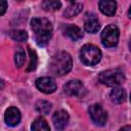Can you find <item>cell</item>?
Here are the masks:
<instances>
[{
  "instance_id": "1",
  "label": "cell",
  "mask_w": 131,
  "mask_h": 131,
  "mask_svg": "<svg viewBox=\"0 0 131 131\" xmlns=\"http://www.w3.org/2000/svg\"><path fill=\"white\" fill-rule=\"evenodd\" d=\"M31 27L34 32L36 43L39 46H45L52 36V25L45 17H36L31 21Z\"/></svg>"
},
{
  "instance_id": "2",
  "label": "cell",
  "mask_w": 131,
  "mask_h": 131,
  "mask_svg": "<svg viewBox=\"0 0 131 131\" xmlns=\"http://www.w3.org/2000/svg\"><path fill=\"white\" fill-rule=\"evenodd\" d=\"M73 66V60L68 52L61 51L54 55L50 62V71L56 76L68 74Z\"/></svg>"
},
{
  "instance_id": "3",
  "label": "cell",
  "mask_w": 131,
  "mask_h": 131,
  "mask_svg": "<svg viewBox=\"0 0 131 131\" xmlns=\"http://www.w3.org/2000/svg\"><path fill=\"white\" fill-rule=\"evenodd\" d=\"M80 58L87 66H94L101 59L100 49L93 44H85L80 50Z\"/></svg>"
},
{
  "instance_id": "4",
  "label": "cell",
  "mask_w": 131,
  "mask_h": 131,
  "mask_svg": "<svg viewBox=\"0 0 131 131\" xmlns=\"http://www.w3.org/2000/svg\"><path fill=\"white\" fill-rule=\"evenodd\" d=\"M98 80L101 84L110 86V87H117L125 81V76L123 72L118 69H112L104 71L99 74Z\"/></svg>"
},
{
  "instance_id": "5",
  "label": "cell",
  "mask_w": 131,
  "mask_h": 131,
  "mask_svg": "<svg viewBox=\"0 0 131 131\" xmlns=\"http://www.w3.org/2000/svg\"><path fill=\"white\" fill-rule=\"evenodd\" d=\"M120 32L117 26L110 25L105 27L101 33V43L105 47H114L118 44Z\"/></svg>"
},
{
  "instance_id": "6",
  "label": "cell",
  "mask_w": 131,
  "mask_h": 131,
  "mask_svg": "<svg viewBox=\"0 0 131 131\" xmlns=\"http://www.w3.org/2000/svg\"><path fill=\"white\" fill-rule=\"evenodd\" d=\"M89 115H90L91 120L96 125H99V126L104 125L107 120L106 112L103 110V107L100 104H97V103L92 104L89 107Z\"/></svg>"
},
{
  "instance_id": "7",
  "label": "cell",
  "mask_w": 131,
  "mask_h": 131,
  "mask_svg": "<svg viewBox=\"0 0 131 131\" xmlns=\"http://www.w3.org/2000/svg\"><path fill=\"white\" fill-rule=\"evenodd\" d=\"M36 87L41 92L50 94L56 90V82L51 77H42L36 80Z\"/></svg>"
},
{
  "instance_id": "8",
  "label": "cell",
  "mask_w": 131,
  "mask_h": 131,
  "mask_svg": "<svg viewBox=\"0 0 131 131\" xmlns=\"http://www.w3.org/2000/svg\"><path fill=\"white\" fill-rule=\"evenodd\" d=\"M84 90V85L80 80H72L63 86V91L70 96H78Z\"/></svg>"
},
{
  "instance_id": "9",
  "label": "cell",
  "mask_w": 131,
  "mask_h": 131,
  "mask_svg": "<svg viewBox=\"0 0 131 131\" xmlns=\"http://www.w3.org/2000/svg\"><path fill=\"white\" fill-rule=\"evenodd\" d=\"M20 112L18 111V108L14 107V106H10L5 111V115H4V120L5 123L8 126H16L19 121H20Z\"/></svg>"
},
{
  "instance_id": "10",
  "label": "cell",
  "mask_w": 131,
  "mask_h": 131,
  "mask_svg": "<svg viewBox=\"0 0 131 131\" xmlns=\"http://www.w3.org/2000/svg\"><path fill=\"white\" fill-rule=\"evenodd\" d=\"M52 121H53V124H54V127L58 130V131H61L64 129V127L68 125V122H69V115L66 111L63 110H60V111H57L54 113L53 117H52Z\"/></svg>"
},
{
  "instance_id": "11",
  "label": "cell",
  "mask_w": 131,
  "mask_h": 131,
  "mask_svg": "<svg viewBox=\"0 0 131 131\" xmlns=\"http://www.w3.org/2000/svg\"><path fill=\"white\" fill-rule=\"evenodd\" d=\"M63 34L66 36H68L70 39H72L73 41H77L83 37V33H82L81 29L78 26L72 25V24L66 25L63 27Z\"/></svg>"
},
{
  "instance_id": "12",
  "label": "cell",
  "mask_w": 131,
  "mask_h": 131,
  "mask_svg": "<svg viewBox=\"0 0 131 131\" xmlns=\"http://www.w3.org/2000/svg\"><path fill=\"white\" fill-rule=\"evenodd\" d=\"M98 7L103 14L107 16H113L116 13L117 3L112 0H101L98 2Z\"/></svg>"
},
{
  "instance_id": "13",
  "label": "cell",
  "mask_w": 131,
  "mask_h": 131,
  "mask_svg": "<svg viewBox=\"0 0 131 131\" xmlns=\"http://www.w3.org/2000/svg\"><path fill=\"white\" fill-rule=\"evenodd\" d=\"M99 28H100V24H99L97 17L94 14L87 15V17L85 18V21H84V29H85V31L88 32V33L94 34L96 32H98Z\"/></svg>"
},
{
  "instance_id": "14",
  "label": "cell",
  "mask_w": 131,
  "mask_h": 131,
  "mask_svg": "<svg viewBox=\"0 0 131 131\" xmlns=\"http://www.w3.org/2000/svg\"><path fill=\"white\" fill-rule=\"evenodd\" d=\"M111 100L115 103H122L126 99V91L123 88L120 87H115L110 94Z\"/></svg>"
},
{
  "instance_id": "15",
  "label": "cell",
  "mask_w": 131,
  "mask_h": 131,
  "mask_svg": "<svg viewBox=\"0 0 131 131\" xmlns=\"http://www.w3.org/2000/svg\"><path fill=\"white\" fill-rule=\"evenodd\" d=\"M82 7L83 5L81 3H71L64 10L63 12V15L66 17H72V16H75L77 14L80 13V11L82 10Z\"/></svg>"
},
{
  "instance_id": "16",
  "label": "cell",
  "mask_w": 131,
  "mask_h": 131,
  "mask_svg": "<svg viewBox=\"0 0 131 131\" xmlns=\"http://www.w3.org/2000/svg\"><path fill=\"white\" fill-rule=\"evenodd\" d=\"M32 131H50V128L43 118H38L32 124Z\"/></svg>"
},
{
  "instance_id": "17",
  "label": "cell",
  "mask_w": 131,
  "mask_h": 131,
  "mask_svg": "<svg viewBox=\"0 0 131 131\" xmlns=\"http://www.w3.org/2000/svg\"><path fill=\"white\" fill-rule=\"evenodd\" d=\"M9 36L12 40L17 42H24L28 39V33L24 30H13L9 32Z\"/></svg>"
},
{
  "instance_id": "18",
  "label": "cell",
  "mask_w": 131,
  "mask_h": 131,
  "mask_svg": "<svg viewBox=\"0 0 131 131\" xmlns=\"http://www.w3.org/2000/svg\"><path fill=\"white\" fill-rule=\"evenodd\" d=\"M35 106L37 112L40 113L41 115H47L51 110V103L47 100H38Z\"/></svg>"
},
{
  "instance_id": "19",
  "label": "cell",
  "mask_w": 131,
  "mask_h": 131,
  "mask_svg": "<svg viewBox=\"0 0 131 131\" xmlns=\"http://www.w3.org/2000/svg\"><path fill=\"white\" fill-rule=\"evenodd\" d=\"M60 6H61V3L59 1H55V0H45L42 2V7L46 11L57 10L60 8Z\"/></svg>"
},
{
  "instance_id": "20",
  "label": "cell",
  "mask_w": 131,
  "mask_h": 131,
  "mask_svg": "<svg viewBox=\"0 0 131 131\" xmlns=\"http://www.w3.org/2000/svg\"><path fill=\"white\" fill-rule=\"evenodd\" d=\"M25 60H26V53H25V50L21 48V47H18L15 51V54H14V61H15V64L17 68H20L24 63H25Z\"/></svg>"
},
{
  "instance_id": "21",
  "label": "cell",
  "mask_w": 131,
  "mask_h": 131,
  "mask_svg": "<svg viewBox=\"0 0 131 131\" xmlns=\"http://www.w3.org/2000/svg\"><path fill=\"white\" fill-rule=\"evenodd\" d=\"M29 49V54H30V63H29V67L27 69L28 72H31V71H34L37 67V61H38V58H37V54L36 52L32 49V48H28Z\"/></svg>"
},
{
  "instance_id": "22",
  "label": "cell",
  "mask_w": 131,
  "mask_h": 131,
  "mask_svg": "<svg viewBox=\"0 0 131 131\" xmlns=\"http://www.w3.org/2000/svg\"><path fill=\"white\" fill-rule=\"evenodd\" d=\"M7 8V2L4 0H0V15L4 14Z\"/></svg>"
},
{
  "instance_id": "23",
  "label": "cell",
  "mask_w": 131,
  "mask_h": 131,
  "mask_svg": "<svg viewBox=\"0 0 131 131\" xmlns=\"http://www.w3.org/2000/svg\"><path fill=\"white\" fill-rule=\"evenodd\" d=\"M119 131H131V127L129 126V125H127V126H124V127H122Z\"/></svg>"
},
{
  "instance_id": "24",
  "label": "cell",
  "mask_w": 131,
  "mask_h": 131,
  "mask_svg": "<svg viewBox=\"0 0 131 131\" xmlns=\"http://www.w3.org/2000/svg\"><path fill=\"white\" fill-rule=\"evenodd\" d=\"M3 87H4V82H3L2 79H0V90L3 89Z\"/></svg>"
}]
</instances>
